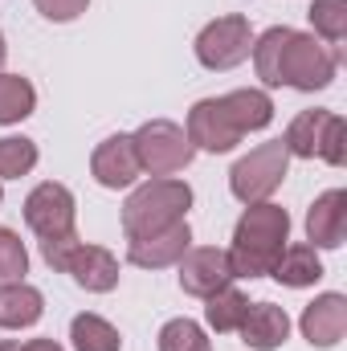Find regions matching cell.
<instances>
[{
    "label": "cell",
    "instance_id": "cell-1",
    "mask_svg": "<svg viewBox=\"0 0 347 351\" xmlns=\"http://www.w3.org/2000/svg\"><path fill=\"white\" fill-rule=\"evenodd\" d=\"M254 66L265 86H290L302 94H315V90L331 86L339 58L323 41H315V33L274 25L261 37H254Z\"/></svg>",
    "mask_w": 347,
    "mask_h": 351
},
{
    "label": "cell",
    "instance_id": "cell-2",
    "mask_svg": "<svg viewBox=\"0 0 347 351\" xmlns=\"http://www.w3.org/2000/svg\"><path fill=\"white\" fill-rule=\"evenodd\" d=\"M290 241V213L282 204H250L233 229V245L225 250L229 254V269L233 278H265L274 274V265L282 258Z\"/></svg>",
    "mask_w": 347,
    "mask_h": 351
},
{
    "label": "cell",
    "instance_id": "cell-3",
    "mask_svg": "<svg viewBox=\"0 0 347 351\" xmlns=\"http://www.w3.org/2000/svg\"><path fill=\"white\" fill-rule=\"evenodd\" d=\"M188 208H192V188L184 180H147L123 204V233L127 241L152 237L176 221H184Z\"/></svg>",
    "mask_w": 347,
    "mask_h": 351
},
{
    "label": "cell",
    "instance_id": "cell-4",
    "mask_svg": "<svg viewBox=\"0 0 347 351\" xmlns=\"http://www.w3.org/2000/svg\"><path fill=\"white\" fill-rule=\"evenodd\" d=\"M290 168V152L282 147V139H270L258 143L250 156H241L229 172V192L241 200V204H261L278 192V184L286 180Z\"/></svg>",
    "mask_w": 347,
    "mask_h": 351
},
{
    "label": "cell",
    "instance_id": "cell-5",
    "mask_svg": "<svg viewBox=\"0 0 347 351\" xmlns=\"http://www.w3.org/2000/svg\"><path fill=\"white\" fill-rule=\"evenodd\" d=\"M131 143H135L139 168H143L147 176L184 172V168L192 164V156H196L188 131L176 127V123H168V119H152V123H143V127L131 135Z\"/></svg>",
    "mask_w": 347,
    "mask_h": 351
},
{
    "label": "cell",
    "instance_id": "cell-6",
    "mask_svg": "<svg viewBox=\"0 0 347 351\" xmlns=\"http://www.w3.org/2000/svg\"><path fill=\"white\" fill-rule=\"evenodd\" d=\"M250 53H254V29H250V21L241 12L208 21L200 29V37H196V62L204 70H233Z\"/></svg>",
    "mask_w": 347,
    "mask_h": 351
},
{
    "label": "cell",
    "instance_id": "cell-7",
    "mask_svg": "<svg viewBox=\"0 0 347 351\" xmlns=\"http://www.w3.org/2000/svg\"><path fill=\"white\" fill-rule=\"evenodd\" d=\"M74 192L66 184H37L29 196H25V225L41 237V241H53V237H70L74 233Z\"/></svg>",
    "mask_w": 347,
    "mask_h": 351
},
{
    "label": "cell",
    "instance_id": "cell-8",
    "mask_svg": "<svg viewBox=\"0 0 347 351\" xmlns=\"http://www.w3.org/2000/svg\"><path fill=\"white\" fill-rule=\"evenodd\" d=\"M188 139L196 152H233L241 143V127L233 123L229 106H225V94L221 98H200L192 110H188Z\"/></svg>",
    "mask_w": 347,
    "mask_h": 351
},
{
    "label": "cell",
    "instance_id": "cell-9",
    "mask_svg": "<svg viewBox=\"0 0 347 351\" xmlns=\"http://www.w3.org/2000/svg\"><path fill=\"white\" fill-rule=\"evenodd\" d=\"M180 290L192 294V298H208L217 294L221 286L233 282V269H229V254L217 250V245H204V250H188L180 258Z\"/></svg>",
    "mask_w": 347,
    "mask_h": 351
},
{
    "label": "cell",
    "instance_id": "cell-10",
    "mask_svg": "<svg viewBox=\"0 0 347 351\" xmlns=\"http://www.w3.org/2000/svg\"><path fill=\"white\" fill-rule=\"evenodd\" d=\"M188 250H192V229H188V221H176V225L152 233V237L127 241V258H131V265H139V269H164V265H176Z\"/></svg>",
    "mask_w": 347,
    "mask_h": 351
},
{
    "label": "cell",
    "instance_id": "cell-11",
    "mask_svg": "<svg viewBox=\"0 0 347 351\" xmlns=\"http://www.w3.org/2000/svg\"><path fill=\"white\" fill-rule=\"evenodd\" d=\"M90 172H94V180H98L102 188H131V184L139 180V172H143L131 135H110V139H102V143L94 147V156H90Z\"/></svg>",
    "mask_w": 347,
    "mask_h": 351
},
{
    "label": "cell",
    "instance_id": "cell-12",
    "mask_svg": "<svg viewBox=\"0 0 347 351\" xmlns=\"http://www.w3.org/2000/svg\"><path fill=\"white\" fill-rule=\"evenodd\" d=\"M62 269H66L82 290H90V294H106V290L119 286V258H115L110 250H102V245L78 241V245L70 250V258H66Z\"/></svg>",
    "mask_w": 347,
    "mask_h": 351
},
{
    "label": "cell",
    "instance_id": "cell-13",
    "mask_svg": "<svg viewBox=\"0 0 347 351\" xmlns=\"http://www.w3.org/2000/svg\"><path fill=\"white\" fill-rule=\"evenodd\" d=\"M298 327H302V339L311 348H335L347 335V298L344 294H319L302 311Z\"/></svg>",
    "mask_w": 347,
    "mask_h": 351
},
{
    "label": "cell",
    "instance_id": "cell-14",
    "mask_svg": "<svg viewBox=\"0 0 347 351\" xmlns=\"http://www.w3.org/2000/svg\"><path fill=\"white\" fill-rule=\"evenodd\" d=\"M307 237H311L315 250H339L347 241V192L344 188H331V192H323L311 204Z\"/></svg>",
    "mask_w": 347,
    "mask_h": 351
},
{
    "label": "cell",
    "instance_id": "cell-15",
    "mask_svg": "<svg viewBox=\"0 0 347 351\" xmlns=\"http://www.w3.org/2000/svg\"><path fill=\"white\" fill-rule=\"evenodd\" d=\"M237 331L254 351H278L290 335V315L282 306H274V302H250Z\"/></svg>",
    "mask_w": 347,
    "mask_h": 351
},
{
    "label": "cell",
    "instance_id": "cell-16",
    "mask_svg": "<svg viewBox=\"0 0 347 351\" xmlns=\"http://www.w3.org/2000/svg\"><path fill=\"white\" fill-rule=\"evenodd\" d=\"M41 315H45V298H41L37 286H29V282L0 286V327H4V331L33 327Z\"/></svg>",
    "mask_w": 347,
    "mask_h": 351
},
{
    "label": "cell",
    "instance_id": "cell-17",
    "mask_svg": "<svg viewBox=\"0 0 347 351\" xmlns=\"http://www.w3.org/2000/svg\"><path fill=\"white\" fill-rule=\"evenodd\" d=\"M327 127H331V110H302L286 135H282V147L298 160H315L323 156V143H327Z\"/></svg>",
    "mask_w": 347,
    "mask_h": 351
},
{
    "label": "cell",
    "instance_id": "cell-18",
    "mask_svg": "<svg viewBox=\"0 0 347 351\" xmlns=\"http://www.w3.org/2000/svg\"><path fill=\"white\" fill-rule=\"evenodd\" d=\"M274 278H278L282 286H290V290L315 286V282L323 278L319 250H315V245H307V241H298V245H286V250H282V258H278V265H274Z\"/></svg>",
    "mask_w": 347,
    "mask_h": 351
},
{
    "label": "cell",
    "instance_id": "cell-19",
    "mask_svg": "<svg viewBox=\"0 0 347 351\" xmlns=\"http://www.w3.org/2000/svg\"><path fill=\"white\" fill-rule=\"evenodd\" d=\"M225 106H229L233 123L241 127V135L270 127V119H274V102H270L265 90H250V86L246 90H229V94H225Z\"/></svg>",
    "mask_w": 347,
    "mask_h": 351
},
{
    "label": "cell",
    "instance_id": "cell-20",
    "mask_svg": "<svg viewBox=\"0 0 347 351\" xmlns=\"http://www.w3.org/2000/svg\"><path fill=\"white\" fill-rule=\"evenodd\" d=\"M204 302H208V306H204V319H208V327H213L217 335L237 331L241 319H246V311H250V298H246L241 290H233V286H221V290L208 294Z\"/></svg>",
    "mask_w": 347,
    "mask_h": 351
},
{
    "label": "cell",
    "instance_id": "cell-21",
    "mask_svg": "<svg viewBox=\"0 0 347 351\" xmlns=\"http://www.w3.org/2000/svg\"><path fill=\"white\" fill-rule=\"evenodd\" d=\"M37 106V90L21 74H0V127L29 119Z\"/></svg>",
    "mask_w": 347,
    "mask_h": 351
},
{
    "label": "cell",
    "instance_id": "cell-22",
    "mask_svg": "<svg viewBox=\"0 0 347 351\" xmlns=\"http://www.w3.org/2000/svg\"><path fill=\"white\" fill-rule=\"evenodd\" d=\"M70 339H74L78 351H119L123 348L119 331H115L106 319H98V315H78V319L70 323Z\"/></svg>",
    "mask_w": 347,
    "mask_h": 351
},
{
    "label": "cell",
    "instance_id": "cell-23",
    "mask_svg": "<svg viewBox=\"0 0 347 351\" xmlns=\"http://www.w3.org/2000/svg\"><path fill=\"white\" fill-rule=\"evenodd\" d=\"M37 168V143L33 139H16V135H8V139H0V180H16V176H29Z\"/></svg>",
    "mask_w": 347,
    "mask_h": 351
},
{
    "label": "cell",
    "instance_id": "cell-24",
    "mask_svg": "<svg viewBox=\"0 0 347 351\" xmlns=\"http://www.w3.org/2000/svg\"><path fill=\"white\" fill-rule=\"evenodd\" d=\"M160 351H213L208 335L192 319H172L160 327Z\"/></svg>",
    "mask_w": 347,
    "mask_h": 351
},
{
    "label": "cell",
    "instance_id": "cell-25",
    "mask_svg": "<svg viewBox=\"0 0 347 351\" xmlns=\"http://www.w3.org/2000/svg\"><path fill=\"white\" fill-rule=\"evenodd\" d=\"M307 16H311L315 33H319L323 41L339 45V41L347 37V0H315Z\"/></svg>",
    "mask_w": 347,
    "mask_h": 351
},
{
    "label": "cell",
    "instance_id": "cell-26",
    "mask_svg": "<svg viewBox=\"0 0 347 351\" xmlns=\"http://www.w3.org/2000/svg\"><path fill=\"white\" fill-rule=\"evenodd\" d=\"M25 269H29V250H25V241H21L12 229H0V286L25 282Z\"/></svg>",
    "mask_w": 347,
    "mask_h": 351
},
{
    "label": "cell",
    "instance_id": "cell-27",
    "mask_svg": "<svg viewBox=\"0 0 347 351\" xmlns=\"http://www.w3.org/2000/svg\"><path fill=\"white\" fill-rule=\"evenodd\" d=\"M319 160H327V164H335V168H344L347 164V123L339 114H331V127H327V143H323V156Z\"/></svg>",
    "mask_w": 347,
    "mask_h": 351
},
{
    "label": "cell",
    "instance_id": "cell-28",
    "mask_svg": "<svg viewBox=\"0 0 347 351\" xmlns=\"http://www.w3.org/2000/svg\"><path fill=\"white\" fill-rule=\"evenodd\" d=\"M37 4V12L45 16V21H58V25H66V21H78L82 12H86L90 0H33Z\"/></svg>",
    "mask_w": 347,
    "mask_h": 351
},
{
    "label": "cell",
    "instance_id": "cell-29",
    "mask_svg": "<svg viewBox=\"0 0 347 351\" xmlns=\"http://www.w3.org/2000/svg\"><path fill=\"white\" fill-rule=\"evenodd\" d=\"M16 351H66V348L53 343V339H29V343H16Z\"/></svg>",
    "mask_w": 347,
    "mask_h": 351
},
{
    "label": "cell",
    "instance_id": "cell-30",
    "mask_svg": "<svg viewBox=\"0 0 347 351\" xmlns=\"http://www.w3.org/2000/svg\"><path fill=\"white\" fill-rule=\"evenodd\" d=\"M4 58H8V45H4V33H0V66H4Z\"/></svg>",
    "mask_w": 347,
    "mask_h": 351
},
{
    "label": "cell",
    "instance_id": "cell-31",
    "mask_svg": "<svg viewBox=\"0 0 347 351\" xmlns=\"http://www.w3.org/2000/svg\"><path fill=\"white\" fill-rule=\"evenodd\" d=\"M0 351H16V343H12V339H4V343H0Z\"/></svg>",
    "mask_w": 347,
    "mask_h": 351
},
{
    "label": "cell",
    "instance_id": "cell-32",
    "mask_svg": "<svg viewBox=\"0 0 347 351\" xmlns=\"http://www.w3.org/2000/svg\"><path fill=\"white\" fill-rule=\"evenodd\" d=\"M0 200H4V188H0Z\"/></svg>",
    "mask_w": 347,
    "mask_h": 351
}]
</instances>
